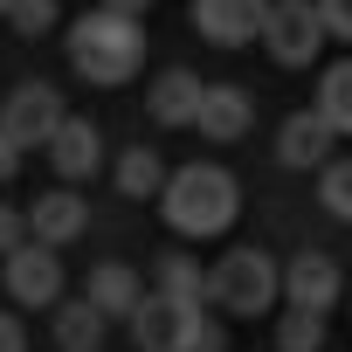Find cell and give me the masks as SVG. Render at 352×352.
Here are the masks:
<instances>
[{"label": "cell", "instance_id": "6da1fadb", "mask_svg": "<svg viewBox=\"0 0 352 352\" xmlns=\"http://www.w3.org/2000/svg\"><path fill=\"white\" fill-rule=\"evenodd\" d=\"M159 208H166V228H173V235L208 242V235H228V228H235V214H242V187H235L228 166H180V173L166 180Z\"/></svg>", "mask_w": 352, "mask_h": 352}, {"label": "cell", "instance_id": "7a4b0ae2", "mask_svg": "<svg viewBox=\"0 0 352 352\" xmlns=\"http://www.w3.org/2000/svg\"><path fill=\"white\" fill-rule=\"evenodd\" d=\"M138 56H145V35H138V21H131V14L90 8L83 21H69V63H76V76H83V83L118 90V83H131V76H138Z\"/></svg>", "mask_w": 352, "mask_h": 352}, {"label": "cell", "instance_id": "3957f363", "mask_svg": "<svg viewBox=\"0 0 352 352\" xmlns=\"http://www.w3.org/2000/svg\"><path fill=\"white\" fill-rule=\"evenodd\" d=\"M276 297H283V270L263 249H228L214 263V276H208V304L214 311H235V318H263Z\"/></svg>", "mask_w": 352, "mask_h": 352}, {"label": "cell", "instance_id": "277c9868", "mask_svg": "<svg viewBox=\"0 0 352 352\" xmlns=\"http://www.w3.org/2000/svg\"><path fill=\"white\" fill-rule=\"evenodd\" d=\"M324 14H318V0H270V21H263V49L276 69H311L318 49H324Z\"/></svg>", "mask_w": 352, "mask_h": 352}, {"label": "cell", "instance_id": "5b68a950", "mask_svg": "<svg viewBox=\"0 0 352 352\" xmlns=\"http://www.w3.org/2000/svg\"><path fill=\"white\" fill-rule=\"evenodd\" d=\"M63 124H69V111H63V97L49 83H21V90L0 97V131H8L21 152H49V138Z\"/></svg>", "mask_w": 352, "mask_h": 352}, {"label": "cell", "instance_id": "8992f818", "mask_svg": "<svg viewBox=\"0 0 352 352\" xmlns=\"http://www.w3.org/2000/svg\"><path fill=\"white\" fill-rule=\"evenodd\" d=\"M208 324V304H180V297H145L138 304V318H131V338L145 345V352H187L194 345V331Z\"/></svg>", "mask_w": 352, "mask_h": 352}, {"label": "cell", "instance_id": "52a82bcc", "mask_svg": "<svg viewBox=\"0 0 352 352\" xmlns=\"http://www.w3.org/2000/svg\"><path fill=\"white\" fill-rule=\"evenodd\" d=\"M338 297H345V276H338V263H331L324 249H304V256L283 263V304H290V311H318V318H324Z\"/></svg>", "mask_w": 352, "mask_h": 352}, {"label": "cell", "instance_id": "ba28073f", "mask_svg": "<svg viewBox=\"0 0 352 352\" xmlns=\"http://www.w3.org/2000/svg\"><path fill=\"white\" fill-rule=\"evenodd\" d=\"M263 21H270V0H194V28H201L214 49L263 42Z\"/></svg>", "mask_w": 352, "mask_h": 352}, {"label": "cell", "instance_id": "9c48e42d", "mask_svg": "<svg viewBox=\"0 0 352 352\" xmlns=\"http://www.w3.org/2000/svg\"><path fill=\"white\" fill-rule=\"evenodd\" d=\"M28 228H35V242H42V249H69V242L90 228V201H83L76 187H49V194H35Z\"/></svg>", "mask_w": 352, "mask_h": 352}, {"label": "cell", "instance_id": "30bf717a", "mask_svg": "<svg viewBox=\"0 0 352 352\" xmlns=\"http://www.w3.org/2000/svg\"><path fill=\"white\" fill-rule=\"evenodd\" d=\"M8 290H14V304H35V311L63 304V263H56V249H42V242L14 249L8 256Z\"/></svg>", "mask_w": 352, "mask_h": 352}, {"label": "cell", "instance_id": "8fae6325", "mask_svg": "<svg viewBox=\"0 0 352 352\" xmlns=\"http://www.w3.org/2000/svg\"><path fill=\"white\" fill-rule=\"evenodd\" d=\"M256 124V97L242 90V83H208V104H201V138H214V145H235L242 131Z\"/></svg>", "mask_w": 352, "mask_h": 352}, {"label": "cell", "instance_id": "7c38bea8", "mask_svg": "<svg viewBox=\"0 0 352 352\" xmlns=\"http://www.w3.org/2000/svg\"><path fill=\"white\" fill-rule=\"evenodd\" d=\"M331 145H338V131H331L318 111H297V118H283V131H276V159L297 166V173L331 166Z\"/></svg>", "mask_w": 352, "mask_h": 352}, {"label": "cell", "instance_id": "4fadbf2b", "mask_svg": "<svg viewBox=\"0 0 352 352\" xmlns=\"http://www.w3.org/2000/svg\"><path fill=\"white\" fill-rule=\"evenodd\" d=\"M201 104H208V83H201L194 69H166V76L152 83V118H159L166 131L201 124Z\"/></svg>", "mask_w": 352, "mask_h": 352}, {"label": "cell", "instance_id": "5bb4252c", "mask_svg": "<svg viewBox=\"0 0 352 352\" xmlns=\"http://www.w3.org/2000/svg\"><path fill=\"white\" fill-rule=\"evenodd\" d=\"M97 159H104V138H97V124H90V118H69V124L49 138V166L63 173V180H90Z\"/></svg>", "mask_w": 352, "mask_h": 352}, {"label": "cell", "instance_id": "9a60e30c", "mask_svg": "<svg viewBox=\"0 0 352 352\" xmlns=\"http://www.w3.org/2000/svg\"><path fill=\"white\" fill-rule=\"evenodd\" d=\"M83 297H90L104 318H138V304H145L131 263H104V270H90V290H83Z\"/></svg>", "mask_w": 352, "mask_h": 352}, {"label": "cell", "instance_id": "2e32d148", "mask_svg": "<svg viewBox=\"0 0 352 352\" xmlns=\"http://www.w3.org/2000/svg\"><path fill=\"white\" fill-rule=\"evenodd\" d=\"M311 111H318L338 138H352V56H345V63H331V69L318 76V104H311Z\"/></svg>", "mask_w": 352, "mask_h": 352}, {"label": "cell", "instance_id": "e0dca14e", "mask_svg": "<svg viewBox=\"0 0 352 352\" xmlns=\"http://www.w3.org/2000/svg\"><path fill=\"white\" fill-rule=\"evenodd\" d=\"M56 345H63V352H97V345H104V311H97L90 297L63 304V311H56Z\"/></svg>", "mask_w": 352, "mask_h": 352}, {"label": "cell", "instance_id": "ac0fdd59", "mask_svg": "<svg viewBox=\"0 0 352 352\" xmlns=\"http://www.w3.org/2000/svg\"><path fill=\"white\" fill-rule=\"evenodd\" d=\"M166 180H173V173H166L159 152H145V145H131V152L118 159V194H124V201H152V194H166Z\"/></svg>", "mask_w": 352, "mask_h": 352}, {"label": "cell", "instance_id": "d6986e66", "mask_svg": "<svg viewBox=\"0 0 352 352\" xmlns=\"http://www.w3.org/2000/svg\"><path fill=\"white\" fill-rule=\"evenodd\" d=\"M208 276L194 256H159V297H180V304H208Z\"/></svg>", "mask_w": 352, "mask_h": 352}, {"label": "cell", "instance_id": "ffe728a7", "mask_svg": "<svg viewBox=\"0 0 352 352\" xmlns=\"http://www.w3.org/2000/svg\"><path fill=\"white\" fill-rule=\"evenodd\" d=\"M276 352H324V318L318 311H283L276 318Z\"/></svg>", "mask_w": 352, "mask_h": 352}, {"label": "cell", "instance_id": "44dd1931", "mask_svg": "<svg viewBox=\"0 0 352 352\" xmlns=\"http://www.w3.org/2000/svg\"><path fill=\"white\" fill-rule=\"evenodd\" d=\"M318 201H324L338 221H352V159H331V166H324V180H318Z\"/></svg>", "mask_w": 352, "mask_h": 352}, {"label": "cell", "instance_id": "7402d4cb", "mask_svg": "<svg viewBox=\"0 0 352 352\" xmlns=\"http://www.w3.org/2000/svg\"><path fill=\"white\" fill-rule=\"evenodd\" d=\"M8 28H14L21 42L49 35V28H56V0H14V14H8Z\"/></svg>", "mask_w": 352, "mask_h": 352}, {"label": "cell", "instance_id": "603a6c76", "mask_svg": "<svg viewBox=\"0 0 352 352\" xmlns=\"http://www.w3.org/2000/svg\"><path fill=\"white\" fill-rule=\"evenodd\" d=\"M28 208H0V256H14V249H28Z\"/></svg>", "mask_w": 352, "mask_h": 352}, {"label": "cell", "instance_id": "cb8c5ba5", "mask_svg": "<svg viewBox=\"0 0 352 352\" xmlns=\"http://www.w3.org/2000/svg\"><path fill=\"white\" fill-rule=\"evenodd\" d=\"M318 14H324V28L338 42H352V0H318Z\"/></svg>", "mask_w": 352, "mask_h": 352}, {"label": "cell", "instance_id": "d4e9b609", "mask_svg": "<svg viewBox=\"0 0 352 352\" xmlns=\"http://www.w3.org/2000/svg\"><path fill=\"white\" fill-rule=\"evenodd\" d=\"M187 352H228V331H221V318H208L201 331H194V345Z\"/></svg>", "mask_w": 352, "mask_h": 352}, {"label": "cell", "instance_id": "484cf974", "mask_svg": "<svg viewBox=\"0 0 352 352\" xmlns=\"http://www.w3.org/2000/svg\"><path fill=\"white\" fill-rule=\"evenodd\" d=\"M14 173H21V145H14L8 131H0V187H8V180H14Z\"/></svg>", "mask_w": 352, "mask_h": 352}, {"label": "cell", "instance_id": "4316f807", "mask_svg": "<svg viewBox=\"0 0 352 352\" xmlns=\"http://www.w3.org/2000/svg\"><path fill=\"white\" fill-rule=\"evenodd\" d=\"M97 8H111V14H131V21H138V14H152V0H97Z\"/></svg>", "mask_w": 352, "mask_h": 352}, {"label": "cell", "instance_id": "83f0119b", "mask_svg": "<svg viewBox=\"0 0 352 352\" xmlns=\"http://www.w3.org/2000/svg\"><path fill=\"white\" fill-rule=\"evenodd\" d=\"M0 352H21V324H14L8 311H0Z\"/></svg>", "mask_w": 352, "mask_h": 352}, {"label": "cell", "instance_id": "f1b7e54d", "mask_svg": "<svg viewBox=\"0 0 352 352\" xmlns=\"http://www.w3.org/2000/svg\"><path fill=\"white\" fill-rule=\"evenodd\" d=\"M8 14H14V0H0V21H8Z\"/></svg>", "mask_w": 352, "mask_h": 352}]
</instances>
